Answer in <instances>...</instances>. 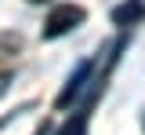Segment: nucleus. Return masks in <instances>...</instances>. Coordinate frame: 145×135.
<instances>
[{"mask_svg": "<svg viewBox=\"0 0 145 135\" xmlns=\"http://www.w3.org/2000/svg\"><path fill=\"white\" fill-rule=\"evenodd\" d=\"M54 135H87V110L72 113V117H69V120H65V124H62Z\"/></svg>", "mask_w": 145, "mask_h": 135, "instance_id": "obj_4", "label": "nucleus"}, {"mask_svg": "<svg viewBox=\"0 0 145 135\" xmlns=\"http://www.w3.org/2000/svg\"><path fill=\"white\" fill-rule=\"evenodd\" d=\"M4 91H7V73L0 69V95H4Z\"/></svg>", "mask_w": 145, "mask_h": 135, "instance_id": "obj_6", "label": "nucleus"}, {"mask_svg": "<svg viewBox=\"0 0 145 135\" xmlns=\"http://www.w3.org/2000/svg\"><path fill=\"white\" fill-rule=\"evenodd\" d=\"M22 51V40L15 33H0V62H7V58H15Z\"/></svg>", "mask_w": 145, "mask_h": 135, "instance_id": "obj_5", "label": "nucleus"}, {"mask_svg": "<svg viewBox=\"0 0 145 135\" xmlns=\"http://www.w3.org/2000/svg\"><path fill=\"white\" fill-rule=\"evenodd\" d=\"M91 77H94V62H91V58H84V62H80V66L69 73L65 88L58 91V99H54V110H69V106H72V99L84 91V84H87Z\"/></svg>", "mask_w": 145, "mask_h": 135, "instance_id": "obj_2", "label": "nucleus"}, {"mask_svg": "<svg viewBox=\"0 0 145 135\" xmlns=\"http://www.w3.org/2000/svg\"><path fill=\"white\" fill-rule=\"evenodd\" d=\"M145 19V0H123L120 7H112V26H134Z\"/></svg>", "mask_w": 145, "mask_h": 135, "instance_id": "obj_3", "label": "nucleus"}, {"mask_svg": "<svg viewBox=\"0 0 145 135\" xmlns=\"http://www.w3.org/2000/svg\"><path fill=\"white\" fill-rule=\"evenodd\" d=\"M84 19H87V11L80 4H58V7H51V15L44 22V40H58L65 33H72L76 26H84Z\"/></svg>", "mask_w": 145, "mask_h": 135, "instance_id": "obj_1", "label": "nucleus"}]
</instances>
